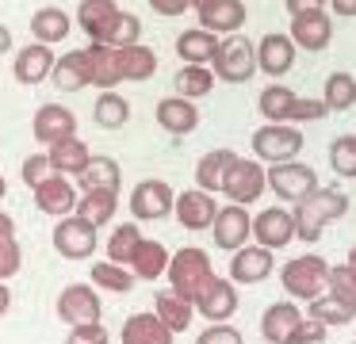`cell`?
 Here are the masks:
<instances>
[{
	"label": "cell",
	"instance_id": "91938a15",
	"mask_svg": "<svg viewBox=\"0 0 356 344\" xmlns=\"http://www.w3.org/2000/svg\"><path fill=\"white\" fill-rule=\"evenodd\" d=\"M8 50H12V31L0 23V54H8Z\"/></svg>",
	"mask_w": 356,
	"mask_h": 344
},
{
	"label": "cell",
	"instance_id": "be15d7a7",
	"mask_svg": "<svg viewBox=\"0 0 356 344\" xmlns=\"http://www.w3.org/2000/svg\"><path fill=\"white\" fill-rule=\"evenodd\" d=\"M195 4H203V0H192V8H195Z\"/></svg>",
	"mask_w": 356,
	"mask_h": 344
},
{
	"label": "cell",
	"instance_id": "9c48e42d",
	"mask_svg": "<svg viewBox=\"0 0 356 344\" xmlns=\"http://www.w3.org/2000/svg\"><path fill=\"white\" fill-rule=\"evenodd\" d=\"M264 188H268V183H264V165L245 161V157L234 161L226 180H222V195L230 199V203H241V206L257 203V199L264 195Z\"/></svg>",
	"mask_w": 356,
	"mask_h": 344
},
{
	"label": "cell",
	"instance_id": "7402d4cb",
	"mask_svg": "<svg viewBox=\"0 0 356 344\" xmlns=\"http://www.w3.org/2000/svg\"><path fill=\"white\" fill-rule=\"evenodd\" d=\"M31 130H35V138H39L42 145H50V142H58V138H65V134H77V115H73L65 104H42L39 111H35Z\"/></svg>",
	"mask_w": 356,
	"mask_h": 344
},
{
	"label": "cell",
	"instance_id": "277c9868",
	"mask_svg": "<svg viewBox=\"0 0 356 344\" xmlns=\"http://www.w3.org/2000/svg\"><path fill=\"white\" fill-rule=\"evenodd\" d=\"M280 283L291 298H307L310 302V298L325 295V287H330V264L322 256H295L284 264Z\"/></svg>",
	"mask_w": 356,
	"mask_h": 344
},
{
	"label": "cell",
	"instance_id": "603a6c76",
	"mask_svg": "<svg viewBox=\"0 0 356 344\" xmlns=\"http://www.w3.org/2000/svg\"><path fill=\"white\" fill-rule=\"evenodd\" d=\"M85 54H88V73H92L96 88H115L123 81V50L104 46V42H88Z\"/></svg>",
	"mask_w": 356,
	"mask_h": 344
},
{
	"label": "cell",
	"instance_id": "680465c9",
	"mask_svg": "<svg viewBox=\"0 0 356 344\" xmlns=\"http://www.w3.org/2000/svg\"><path fill=\"white\" fill-rule=\"evenodd\" d=\"M12 310V287H4V279H0V318Z\"/></svg>",
	"mask_w": 356,
	"mask_h": 344
},
{
	"label": "cell",
	"instance_id": "3957f363",
	"mask_svg": "<svg viewBox=\"0 0 356 344\" xmlns=\"http://www.w3.org/2000/svg\"><path fill=\"white\" fill-rule=\"evenodd\" d=\"M165 275H169L172 290H177L180 298L195 302V295L215 279V268H211V256L203 249H180V252H169Z\"/></svg>",
	"mask_w": 356,
	"mask_h": 344
},
{
	"label": "cell",
	"instance_id": "ac0fdd59",
	"mask_svg": "<svg viewBox=\"0 0 356 344\" xmlns=\"http://www.w3.org/2000/svg\"><path fill=\"white\" fill-rule=\"evenodd\" d=\"M291 65H295V42H291V35L272 31V35H264L261 42H257V73L284 76Z\"/></svg>",
	"mask_w": 356,
	"mask_h": 344
},
{
	"label": "cell",
	"instance_id": "5bb4252c",
	"mask_svg": "<svg viewBox=\"0 0 356 344\" xmlns=\"http://www.w3.org/2000/svg\"><path fill=\"white\" fill-rule=\"evenodd\" d=\"M287 35H291L295 46L318 54V50H325V46H330V38H333V19L325 15V8L299 12V15H291V31H287Z\"/></svg>",
	"mask_w": 356,
	"mask_h": 344
},
{
	"label": "cell",
	"instance_id": "db71d44e",
	"mask_svg": "<svg viewBox=\"0 0 356 344\" xmlns=\"http://www.w3.org/2000/svg\"><path fill=\"white\" fill-rule=\"evenodd\" d=\"M149 8H154L157 15H180L192 8V0H149Z\"/></svg>",
	"mask_w": 356,
	"mask_h": 344
},
{
	"label": "cell",
	"instance_id": "8fae6325",
	"mask_svg": "<svg viewBox=\"0 0 356 344\" xmlns=\"http://www.w3.org/2000/svg\"><path fill=\"white\" fill-rule=\"evenodd\" d=\"M276 272V256H272V249H264V245H241V249H234L230 256V279L234 283H264L268 275Z\"/></svg>",
	"mask_w": 356,
	"mask_h": 344
},
{
	"label": "cell",
	"instance_id": "ffe728a7",
	"mask_svg": "<svg viewBox=\"0 0 356 344\" xmlns=\"http://www.w3.org/2000/svg\"><path fill=\"white\" fill-rule=\"evenodd\" d=\"M253 237L257 245H264V249H284V245L295 241V222L287 211H280V206H268V211H261L253 218Z\"/></svg>",
	"mask_w": 356,
	"mask_h": 344
},
{
	"label": "cell",
	"instance_id": "d6a6232c",
	"mask_svg": "<svg viewBox=\"0 0 356 344\" xmlns=\"http://www.w3.org/2000/svg\"><path fill=\"white\" fill-rule=\"evenodd\" d=\"M115 211H119V191H85V195L77 199V206H73V214L92 222L96 229L108 226V222L115 218Z\"/></svg>",
	"mask_w": 356,
	"mask_h": 344
},
{
	"label": "cell",
	"instance_id": "681fc988",
	"mask_svg": "<svg viewBox=\"0 0 356 344\" xmlns=\"http://www.w3.org/2000/svg\"><path fill=\"white\" fill-rule=\"evenodd\" d=\"M111 333L104 329V321H85V325H70L65 344H108Z\"/></svg>",
	"mask_w": 356,
	"mask_h": 344
},
{
	"label": "cell",
	"instance_id": "4fadbf2b",
	"mask_svg": "<svg viewBox=\"0 0 356 344\" xmlns=\"http://www.w3.org/2000/svg\"><path fill=\"white\" fill-rule=\"evenodd\" d=\"M211 229H215L218 249L234 252V249H241V245L249 241V234H253V218H249V211L241 203H230V206H218Z\"/></svg>",
	"mask_w": 356,
	"mask_h": 344
},
{
	"label": "cell",
	"instance_id": "7dc6e473",
	"mask_svg": "<svg viewBox=\"0 0 356 344\" xmlns=\"http://www.w3.org/2000/svg\"><path fill=\"white\" fill-rule=\"evenodd\" d=\"M330 115V107H325V99H307V96H295L291 104V115H287V122H318Z\"/></svg>",
	"mask_w": 356,
	"mask_h": 344
},
{
	"label": "cell",
	"instance_id": "f546056e",
	"mask_svg": "<svg viewBox=\"0 0 356 344\" xmlns=\"http://www.w3.org/2000/svg\"><path fill=\"white\" fill-rule=\"evenodd\" d=\"M77 180H81V188H85V191H119V183H123V168H119L115 157L96 153Z\"/></svg>",
	"mask_w": 356,
	"mask_h": 344
},
{
	"label": "cell",
	"instance_id": "d6986e66",
	"mask_svg": "<svg viewBox=\"0 0 356 344\" xmlns=\"http://www.w3.org/2000/svg\"><path fill=\"white\" fill-rule=\"evenodd\" d=\"M119 12H123V8H119L115 0H81L77 23H81V31L88 35V42H108Z\"/></svg>",
	"mask_w": 356,
	"mask_h": 344
},
{
	"label": "cell",
	"instance_id": "60d3db41",
	"mask_svg": "<svg viewBox=\"0 0 356 344\" xmlns=\"http://www.w3.org/2000/svg\"><path fill=\"white\" fill-rule=\"evenodd\" d=\"M172 84H177V96H184V99H203L211 88H215V73H211L207 65H184Z\"/></svg>",
	"mask_w": 356,
	"mask_h": 344
},
{
	"label": "cell",
	"instance_id": "7a4b0ae2",
	"mask_svg": "<svg viewBox=\"0 0 356 344\" xmlns=\"http://www.w3.org/2000/svg\"><path fill=\"white\" fill-rule=\"evenodd\" d=\"M211 73L226 84H245L257 73V46L245 35H222L215 46V58H211Z\"/></svg>",
	"mask_w": 356,
	"mask_h": 344
},
{
	"label": "cell",
	"instance_id": "6f0895ef",
	"mask_svg": "<svg viewBox=\"0 0 356 344\" xmlns=\"http://www.w3.org/2000/svg\"><path fill=\"white\" fill-rule=\"evenodd\" d=\"M0 237H16V222H12V214L0 211Z\"/></svg>",
	"mask_w": 356,
	"mask_h": 344
},
{
	"label": "cell",
	"instance_id": "44dd1931",
	"mask_svg": "<svg viewBox=\"0 0 356 344\" xmlns=\"http://www.w3.org/2000/svg\"><path fill=\"white\" fill-rule=\"evenodd\" d=\"M54 61L58 58H54V50H50V42H31L16 54L12 73H16L19 84H42L50 76V69H54Z\"/></svg>",
	"mask_w": 356,
	"mask_h": 344
},
{
	"label": "cell",
	"instance_id": "6da1fadb",
	"mask_svg": "<svg viewBox=\"0 0 356 344\" xmlns=\"http://www.w3.org/2000/svg\"><path fill=\"white\" fill-rule=\"evenodd\" d=\"M348 214V195L341 188H314L307 199H299L295 203V237H302L307 245H314L318 237H322L325 222L333 218H345Z\"/></svg>",
	"mask_w": 356,
	"mask_h": 344
},
{
	"label": "cell",
	"instance_id": "94428289",
	"mask_svg": "<svg viewBox=\"0 0 356 344\" xmlns=\"http://www.w3.org/2000/svg\"><path fill=\"white\" fill-rule=\"evenodd\" d=\"M8 195V180H4V176H0V199Z\"/></svg>",
	"mask_w": 356,
	"mask_h": 344
},
{
	"label": "cell",
	"instance_id": "2e32d148",
	"mask_svg": "<svg viewBox=\"0 0 356 344\" xmlns=\"http://www.w3.org/2000/svg\"><path fill=\"white\" fill-rule=\"evenodd\" d=\"M192 306H195V313L207 318V321H226L238 310V287H234V279H218L215 275V279L195 295Z\"/></svg>",
	"mask_w": 356,
	"mask_h": 344
},
{
	"label": "cell",
	"instance_id": "30bf717a",
	"mask_svg": "<svg viewBox=\"0 0 356 344\" xmlns=\"http://www.w3.org/2000/svg\"><path fill=\"white\" fill-rule=\"evenodd\" d=\"M54 313L65 325H85V321H100L104 306H100V295H96L88 283H70V287H62V295H58Z\"/></svg>",
	"mask_w": 356,
	"mask_h": 344
},
{
	"label": "cell",
	"instance_id": "5b68a950",
	"mask_svg": "<svg viewBox=\"0 0 356 344\" xmlns=\"http://www.w3.org/2000/svg\"><path fill=\"white\" fill-rule=\"evenodd\" d=\"M302 149V134L295 122H264L253 130V157L264 165H280V161H295Z\"/></svg>",
	"mask_w": 356,
	"mask_h": 344
},
{
	"label": "cell",
	"instance_id": "9f6ffc18",
	"mask_svg": "<svg viewBox=\"0 0 356 344\" xmlns=\"http://www.w3.org/2000/svg\"><path fill=\"white\" fill-rule=\"evenodd\" d=\"M330 8L337 15H345V19H353V15H356V0H330Z\"/></svg>",
	"mask_w": 356,
	"mask_h": 344
},
{
	"label": "cell",
	"instance_id": "484cf974",
	"mask_svg": "<svg viewBox=\"0 0 356 344\" xmlns=\"http://www.w3.org/2000/svg\"><path fill=\"white\" fill-rule=\"evenodd\" d=\"M172 336L177 333H172L157 313H131V318L123 321L119 341L123 344H172Z\"/></svg>",
	"mask_w": 356,
	"mask_h": 344
},
{
	"label": "cell",
	"instance_id": "9a60e30c",
	"mask_svg": "<svg viewBox=\"0 0 356 344\" xmlns=\"http://www.w3.org/2000/svg\"><path fill=\"white\" fill-rule=\"evenodd\" d=\"M35 206H39L42 214H54V218H65V214H73V206H77V188L70 183V176L54 172L47 176L42 183H35Z\"/></svg>",
	"mask_w": 356,
	"mask_h": 344
},
{
	"label": "cell",
	"instance_id": "cb8c5ba5",
	"mask_svg": "<svg viewBox=\"0 0 356 344\" xmlns=\"http://www.w3.org/2000/svg\"><path fill=\"white\" fill-rule=\"evenodd\" d=\"M47 157H50V165H54V172L81 176V172H85V165L92 161V149H88L77 134H65V138H58V142L47 145Z\"/></svg>",
	"mask_w": 356,
	"mask_h": 344
},
{
	"label": "cell",
	"instance_id": "816d5d0a",
	"mask_svg": "<svg viewBox=\"0 0 356 344\" xmlns=\"http://www.w3.org/2000/svg\"><path fill=\"white\" fill-rule=\"evenodd\" d=\"M325 333H330V325H322L314 318H302L295 325V333L287 336V344H325Z\"/></svg>",
	"mask_w": 356,
	"mask_h": 344
},
{
	"label": "cell",
	"instance_id": "b9f144b4",
	"mask_svg": "<svg viewBox=\"0 0 356 344\" xmlns=\"http://www.w3.org/2000/svg\"><path fill=\"white\" fill-rule=\"evenodd\" d=\"M92 283L104 290H115V295H127L134 287V272L127 264H115V260H100L92 268Z\"/></svg>",
	"mask_w": 356,
	"mask_h": 344
},
{
	"label": "cell",
	"instance_id": "7bdbcfd3",
	"mask_svg": "<svg viewBox=\"0 0 356 344\" xmlns=\"http://www.w3.org/2000/svg\"><path fill=\"white\" fill-rule=\"evenodd\" d=\"M330 168L341 180H356V134H341L330 142Z\"/></svg>",
	"mask_w": 356,
	"mask_h": 344
},
{
	"label": "cell",
	"instance_id": "ba28073f",
	"mask_svg": "<svg viewBox=\"0 0 356 344\" xmlns=\"http://www.w3.org/2000/svg\"><path fill=\"white\" fill-rule=\"evenodd\" d=\"M172 199H177V191L165 180H138L127 203H131L134 222H161L172 214Z\"/></svg>",
	"mask_w": 356,
	"mask_h": 344
},
{
	"label": "cell",
	"instance_id": "4dcf8cb0",
	"mask_svg": "<svg viewBox=\"0 0 356 344\" xmlns=\"http://www.w3.org/2000/svg\"><path fill=\"white\" fill-rule=\"evenodd\" d=\"M215 46H218V35H211L203 27H192V31H180L177 35V54L184 65H211Z\"/></svg>",
	"mask_w": 356,
	"mask_h": 344
},
{
	"label": "cell",
	"instance_id": "52a82bcc",
	"mask_svg": "<svg viewBox=\"0 0 356 344\" xmlns=\"http://www.w3.org/2000/svg\"><path fill=\"white\" fill-rule=\"evenodd\" d=\"M50 241H54L58 256L85 260V256H92V252H96V226H92V222H85L81 214H65V218H58Z\"/></svg>",
	"mask_w": 356,
	"mask_h": 344
},
{
	"label": "cell",
	"instance_id": "e575fe53",
	"mask_svg": "<svg viewBox=\"0 0 356 344\" xmlns=\"http://www.w3.org/2000/svg\"><path fill=\"white\" fill-rule=\"evenodd\" d=\"M70 15L62 12V8H39V12H35V19H31V35H35V42H65V38H70Z\"/></svg>",
	"mask_w": 356,
	"mask_h": 344
},
{
	"label": "cell",
	"instance_id": "6125c7cd",
	"mask_svg": "<svg viewBox=\"0 0 356 344\" xmlns=\"http://www.w3.org/2000/svg\"><path fill=\"white\" fill-rule=\"evenodd\" d=\"M345 264H353V268H356V245L348 249V260H345Z\"/></svg>",
	"mask_w": 356,
	"mask_h": 344
},
{
	"label": "cell",
	"instance_id": "1f68e13d",
	"mask_svg": "<svg viewBox=\"0 0 356 344\" xmlns=\"http://www.w3.org/2000/svg\"><path fill=\"white\" fill-rule=\"evenodd\" d=\"M234 161H238V153H234V149L203 153L200 165H195V183H200L203 191H222V180H226V172H230Z\"/></svg>",
	"mask_w": 356,
	"mask_h": 344
},
{
	"label": "cell",
	"instance_id": "8992f818",
	"mask_svg": "<svg viewBox=\"0 0 356 344\" xmlns=\"http://www.w3.org/2000/svg\"><path fill=\"white\" fill-rule=\"evenodd\" d=\"M264 183L284 203H299V199H307L318 188V172L310 165H302V161H280V165H272L264 172Z\"/></svg>",
	"mask_w": 356,
	"mask_h": 344
},
{
	"label": "cell",
	"instance_id": "d4e9b609",
	"mask_svg": "<svg viewBox=\"0 0 356 344\" xmlns=\"http://www.w3.org/2000/svg\"><path fill=\"white\" fill-rule=\"evenodd\" d=\"M195 122H200V107L184 96H165L157 99V126L169 130V134H192Z\"/></svg>",
	"mask_w": 356,
	"mask_h": 344
},
{
	"label": "cell",
	"instance_id": "e0dca14e",
	"mask_svg": "<svg viewBox=\"0 0 356 344\" xmlns=\"http://www.w3.org/2000/svg\"><path fill=\"white\" fill-rule=\"evenodd\" d=\"M172 214H177V222L184 229H211V222L218 214V203L211 199V191L192 188V191H180L172 199Z\"/></svg>",
	"mask_w": 356,
	"mask_h": 344
},
{
	"label": "cell",
	"instance_id": "f6af8a7d",
	"mask_svg": "<svg viewBox=\"0 0 356 344\" xmlns=\"http://www.w3.org/2000/svg\"><path fill=\"white\" fill-rule=\"evenodd\" d=\"M330 295H337L341 302H353L356 306V268L353 264H337L330 268Z\"/></svg>",
	"mask_w": 356,
	"mask_h": 344
},
{
	"label": "cell",
	"instance_id": "8d00e7d4",
	"mask_svg": "<svg viewBox=\"0 0 356 344\" xmlns=\"http://www.w3.org/2000/svg\"><path fill=\"white\" fill-rule=\"evenodd\" d=\"M307 318H314V321H322V325H348V321H356V306L353 302H341L337 295H318V298H310V313Z\"/></svg>",
	"mask_w": 356,
	"mask_h": 344
},
{
	"label": "cell",
	"instance_id": "f5cc1de1",
	"mask_svg": "<svg viewBox=\"0 0 356 344\" xmlns=\"http://www.w3.org/2000/svg\"><path fill=\"white\" fill-rule=\"evenodd\" d=\"M47 176H54L50 157H47V153H31V157L24 161V183H27V188H35V183H42Z\"/></svg>",
	"mask_w": 356,
	"mask_h": 344
},
{
	"label": "cell",
	"instance_id": "e7e4bbea",
	"mask_svg": "<svg viewBox=\"0 0 356 344\" xmlns=\"http://www.w3.org/2000/svg\"><path fill=\"white\" fill-rule=\"evenodd\" d=\"M353 344H356V341H353Z\"/></svg>",
	"mask_w": 356,
	"mask_h": 344
},
{
	"label": "cell",
	"instance_id": "11a10c76",
	"mask_svg": "<svg viewBox=\"0 0 356 344\" xmlns=\"http://www.w3.org/2000/svg\"><path fill=\"white\" fill-rule=\"evenodd\" d=\"M330 0H284V8L291 15H299V12H314V8H325Z\"/></svg>",
	"mask_w": 356,
	"mask_h": 344
},
{
	"label": "cell",
	"instance_id": "83f0119b",
	"mask_svg": "<svg viewBox=\"0 0 356 344\" xmlns=\"http://www.w3.org/2000/svg\"><path fill=\"white\" fill-rule=\"evenodd\" d=\"M50 81H54L62 92L88 88V84H92V73H88V54L85 50H70L65 58H58L54 69H50Z\"/></svg>",
	"mask_w": 356,
	"mask_h": 344
},
{
	"label": "cell",
	"instance_id": "ab89813d",
	"mask_svg": "<svg viewBox=\"0 0 356 344\" xmlns=\"http://www.w3.org/2000/svg\"><path fill=\"white\" fill-rule=\"evenodd\" d=\"M291 104H295V92L287 88V84H268V88L257 96V107H261V115L268 122H287Z\"/></svg>",
	"mask_w": 356,
	"mask_h": 344
},
{
	"label": "cell",
	"instance_id": "f1b7e54d",
	"mask_svg": "<svg viewBox=\"0 0 356 344\" xmlns=\"http://www.w3.org/2000/svg\"><path fill=\"white\" fill-rule=\"evenodd\" d=\"M127 268L134 272V279H157V275H165V268H169V249H165L161 241L142 237V241L134 245Z\"/></svg>",
	"mask_w": 356,
	"mask_h": 344
},
{
	"label": "cell",
	"instance_id": "4316f807",
	"mask_svg": "<svg viewBox=\"0 0 356 344\" xmlns=\"http://www.w3.org/2000/svg\"><path fill=\"white\" fill-rule=\"evenodd\" d=\"M299 321H302V310L295 302H272L261 318V336L268 344H287V336L295 333Z\"/></svg>",
	"mask_w": 356,
	"mask_h": 344
},
{
	"label": "cell",
	"instance_id": "7c38bea8",
	"mask_svg": "<svg viewBox=\"0 0 356 344\" xmlns=\"http://www.w3.org/2000/svg\"><path fill=\"white\" fill-rule=\"evenodd\" d=\"M195 15H200V27L211 31V35H234V31L245 27V0H203L195 4Z\"/></svg>",
	"mask_w": 356,
	"mask_h": 344
},
{
	"label": "cell",
	"instance_id": "ee69618b",
	"mask_svg": "<svg viewBox=\"0 0 356 344\" xmlns=\"http://www.w3.org/2000/svg\"><path fill=\"white\" fill-rule=\"evenodd\" d=\"M138 241H142V226H138V222H123V226H115V234L108 237V260L127 264Z\"/></svg>",
	"mask_w": 356,
	"mask_h": 344
},
{
	"label": "cell",
	"instance_id": "836d02e7",
	"mask_svg": "<svg viewBox=\"0 0 356 344\" xmlns=\"http://www.w3.org/2000/svg\"><path fill=\"white\" fill-rule=\"evenodd\" d=\"M92 122L104 130H119L131 122V104H127L123 96H119L115 88H104L100 96H96V107H92Z\"/></svg>",
	"mask_w": 356,
	"mask_h": 344
},
{
	"label": "cell",
	"instance_id": "f907efd6",
	"mask_svg": "<svg viewBox=\"0 0 356 344\" xmlns=\"http://www.w3.org/2000/svg\"><path fill=\"white\" fill-rule=\"evenodd\" d=\"M195 344H245V341H241V333L230 321H211V325L195 336Z\"/></svg>",
	"mask_w": 356,
	"mask_h": 344
},
{
	"label": "cell",
	"instance_id": "d590c367",
	"mask_svg": "<svg viewBox=\"0 0 356 344\" xmlns=\"http://www.w3.org/2000/svg\"><path fill=\"white\" fill-rule=\"evenodd\" d=\"M154 306H157L154 313H157V318H161L165 325L172 329V333H184L188 321L195 318V306L188 302V298H180L172 287H169V290H157V302H154Z\"/></svg>",
	"mask_w": 356,
	"mask_h": 344
},
{
	"label": "cell",
	"instance_id": "bcb514c9",
	"mask_svg": "<svg viewBox=\"0 0 356 344\" xmlns=\"http://www.w3.org/2000/svg\"><path fill=\"white\" fill-rule=\"evenodd\" d=\"M138 35H142V19H138V15L119 12V19H115V27H111V35H108V42H104V46H115V50H123V46L138 42Z\"/></svg>",
	"mask_w": 356,
	"mask_h": 344
},
{
	"label": "cell",
	"instance_id": "c3c4849f",
	"mask_svg": "<svg viewBox=\"0 0 356 344\" xmlns=\"http://www.w3.org/2000/svg\"><path fill=\"white\" fill-rule=\"evenodd\" d=\"M19 264H24V249H19L16 237H0V279L8 283L12 275L19 272Z\"/></svg>",
	"mask_w": 356,
	"mask_h": 344
},
{
	"label": "cell",
	"instance_id": "74e56055",
	"mask_svg": "<svg viewBox=\"0 0 356 344\" xmlns=\"http://www.w3.org/2000/svg\"><path fill=\"white\" fill-rule=\"evenodd\" d=\"M330 111H353L356 107V76L353 73H330L325 76V92H322Z\"/></svg>",
	"mask_w": 356,
	"mask_h": 344
},
{
	"label": "cell",
	"instance_id": "f35d334b",
	"mask_svg": "<svg viewBox=\"0 0 356 344\" xmlns=\"http://www.w3.org/2000/svg\"><path fill=\"white\" fill-rule=\"evenodd\" d=\"M157 73V54L146 42L123 46V81H149Z\"/></svg>",
	"mask_w": 356,
	"mask_h": 344
}]
</instances>
